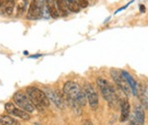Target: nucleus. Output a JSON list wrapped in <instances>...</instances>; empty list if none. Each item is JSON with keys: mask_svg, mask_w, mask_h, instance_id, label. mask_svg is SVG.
<instances>
[{"mask_svg": "<svg viewBox=\"0 0 148 125\" xmlns=\"http://www.w3.org/2000/svg\"><path fill=\"white\" fill-rule=\"evenodd\" d=\"M63 93L66 98L73 100L80 107H84L86 102H87L84 91L80 88V86L76 82H72V81L66 82L63 86Z\"/></svg>", "mask_w": 148, "mask_h": 125, "instance_id": "f257e3e1", "label": "nucleus"}, {"mask_svg": "<svg viewBox=\"0 0 148 125\" xmlns=\"http://www.w3.org/2000/svg\"><path fill=\"white\" fill-rule=\"evenodd\" d=\"M26 92H27L28 98H30V100L35 105L36 109L42 110L44 109V107H47L51 105L47 95L40 89L37 87H29L27 88Z\"/></svg>", "mask_w": 148, "mask_h": 125, "instance_id": "f03ea898", "label": "nucleus"}, {"mask_svg": "<svg viewBox=\"0 0 148 125\" xmlns=\"http://www.w3.org/2000/svg\"><path fill=\"white\" fill-rule=\"evenodd\" d=\"M97 85L99 87V90L102 94L103 98L109 102L111 107H116L119 103V97L111 84L107 80H105L104 78H98Z\"/></svg>", "mask_w": 148, "mask_h": 125, "instance_id": "7ed1b4c3", "label": "nucleus"}, {"mask_svg": "<svg viewBox=\"0 0 148 125\" xmlns=\"http://www.w3.org/2000/svg\"><path fill=\"white\" fill-rule=\"evenodd\" d=\"M13 100L18 107H20L21 109L28 112V113H32V112H34L36 110L35 105L32 103L30 98H28V96H26L22 92H17L14 94Z\"/></svg>", "mask_w": 148, "mask_h": 125, "instance_id": "20e7f679", "label": "nucleus"}, {"mask_svg": "<svg viewBox=\"0 0 148 125\" xmlns=\"http://www.w3.org/2000/svg\"><path fill=\"white\" fill-rule=\"evenodd\" d=\"M84 94L87 102H89L90 107L93 110H96L99 107V97H98V94L95 91L94 87L91 84H86L84 88Z\"/></svg>", "mask_w": 148, "mask_h": 125, "instance_id": "39448f33", "label": "nucleus"}, {"mask_svg": "<svg viewBox=\"0 0 148 125\" xmlns=\"http://www.w3.org/2000/svg\"><path fill=\"white\" fill-rule=\"evenodd\" d=\"M42 3L39 0H32L29 5V10L27 13L28 20H38L42 16Z\"/></svg>", "mask_w": 148, "mask_h": 125, "instance_id": "423d86ee", "label": "nucleus"}, {"mask_svg": "<svg viewBox=\"0 0 148 125\" xmlns=\"http://www.w3.org/2000/svg\"><path fill=\"white\" fill-rule=\"evenodd\" d=\"M111 75H112V78L114 79V83L121 89V91H123L127 97H130L131 95V90H130V86H128L127 82L125 80V78L123 77V74H121V72L119 73V72L116 70H112Z\"/></svg>", "mask_w": 148, "mask_h": 125, "instance_id": "0eeeda50", "label": "nucleus"}, {"mask_svg": "<svg viewBox=\"0 0 148 125\" xmlns=\"http://www.w3.org/2000/svg\"><path fill=\"white\" fill-rule=\"evenodd\" d=\"M5 110L10 115H14V116L18 117V118L24 119V120H30L31 115L28 112L24 111V110L18 109L14 105L13 102H6L5 103Z\"/></svg>", "mask_w": 148, "mask_h": 125, "instance_id": "6e6552de", "label": "nucleus"}, {"mask_svg": "<svg viewBox=\"0 0 148 125\" xmlns=\"http://www.w3.org/2000/svg\"><path fill=\"white\" fill-rule=\"evenodd\" d=\"M44 92L47 95V97L49 100V102H53L54 105H56L57 107H59L60 109H63L64 102H63L62 98L58 96V94H56V92H54V91H52V90H49V89H46Z\"/></svg>", "mask_w": 148, "mask_h": 125, "instance_id": "1a4fd4ad", "label": "nucleus"}, {"mask_svg": "<svg viewBox=\"0 0 148 125\" xmlns=\"http://www.w3.org/2000/svg\"><path fill=\"white\" fill-rule=\"evenodd\" d=\"M130 115V105L128 98H123L121 102V122H125L128 120Z\"/></svg>", "mask_w": 148, "mask_h": 125, "instance_id": "9d476101", "label": "nucleus"}, {"mask_svg": "<svg viewBox=\"0 0 148 125\" xmlns=\"http://www.w3.org/2000/svg\"><path fill=\"white\" fill-rule=\"evenodd\" d=\"M121 74H123V77L125 78L126 82H127L128 86H130V90H131V94H132L133 96H137L138 85H137L136 81H135V79L133 78V77L131 76L127 71L123 70V71H121Z\"/></svg>", "mask_w": 148, "mask_h": 125, "instance_id": "9b49d317", "label": "nucleus"}, {"mask_svg": "<svg viewBox=\"0 0 148 125\" xmlns=\"http://www.w3.org/2000/svg\"><path fill=\"white\" fill-rule=\"evenodd\" d=\"M133 115L136 118V120L139 122L140 125H143L145 123V113L144 110H143V107H140V105H135L134 107V110H133Z\"/></svg>", "mask_w": 148, "mask_h": 125, "instance_id": "f8f14e48", "label": "nucleus"}, {"mask_svg": "<svg viewBox=\"0 0 148 125\" xmlns=\"http://www.w3.org/2000/svg\"><path fill=\"white\" fill-rule=\"evenodd\" d=\"M137 97L139 98L140 102L143 105L145 109H147V102H148V96H147V88L144 86L138 87V92H137Z\"/></svg>", "mask_w": 148, "mask_h": 125, "instance_id": "ddd939ff", "label": "nucleus"}, {"mask_svg": "<svg viewBox=\"0 0 148 125\" xmlns=\"http://www.w3.org/2000/svg\"><path fill=\"white\" fill-rule=\"evenodd\" d=\"M54 5H56L57 11H58L59 16L60 15L63 17L68 16V11H67V8H66L64 0H54Z\"/></svg>", "mask_w": 148, "mask_h": 125, "instance_id": "4468645a", "label": "nucleus"}, {"mask_svg": "<svg viewBox=\"0 0 148 125\" xmlns=\"http://www.w3.org/2000/svg\"><path fill=\"white\" fill-rule=\"evenodd\" d=\"M0 125H20V123L9 115H0Z\"/></svg>", "mask_w": 148, "mask_h": 125, "instance_id": "2eb2a0df", "label": "nucleus"}, {"mask_svg": "<svg viewBox=\"0 0 148 125\" xmlns=\"http://www.w3.org/2000/svg\"><path fill=\"white\" fill-rule=\"evenodd\" d=\"M64 2H65V5H66L67 10L73 12V13H78V12L80 11L81 8L77 4L76 0H64Z\"/></svg>", "mask_w": 148, "mask_h": 125, "instance_id": "dca6fc26", "label": "nucleus"}, {"mask_svg": "<svg viewBox=\"0 0 148 125\" xmlns=\"http://www.w3.org/2000/svg\"><path fill=\"white\" fill-rule=\"evenodd\" d=\"M4 6H5V13L7 15H11L14 10L15 1H14V0H7L6 3L4 4Z\"/></svg>", "mask_w": 148, "mask_h": 125, "instance_id": "f3484780", "label": "nucleus"}, {"mask_svg": "<svg viewBox=\"0 0 148 125\" xmlns=\"http://www.w3.org/2000/svg\"><path fill=\"white\" fill-rule=\"evenodd\" d=\"M26 11V2L23 1L21 3L18 4L17 7V17H21L24 14V12Z\"/></svg>", "mask_w": 148, "mask_h": 125, "instance_id": "a211bd4d", "label": "nucleus"}, {"mask_svg": "<svg viewBox=\"0 0 148 125\" xmlns=\"http://www.w3.org/2000/svg\"><path fill=\"white\" fill-rule=\"evenodd\" d=\"M128 119H130V125H140V124H139V122L137 121L136 118H135L134 115H133V114L130 115Z\"/></svg>", "mask_w": 148, "mask_h": 125, "instance_id": "6ab92c4d", "label": "nucleus"}, {"mask_svg": "<svg viewBox=\"0 0 148 125\" xmlns=\"http://www.w3.org/2000/svg\"><path fill=\"white\" fill-rule=\"evenodd\" d=\"M77 4L79 5L80 8H86L88 6V1L87 0H76Z\"/></svg>", "mask_w": 148, "mask_h": 125, "instance_id": "aec40b11", "label": "nucleus"}, {"mask_svg": "<svg viewBox=\"0 0 148 125\" xmlns=\"http://www.w3.org/2000/svg\"><path fill=\"white\" fill-rule=\"evenodd\" d=\"M132 2H133V0H131V1L130 2V3H128V4H126V5H125V6L121 7V8H120V9H119V10H116V12H114V14H118V13H119V12H121V11L125 10V9L126 8V7H128V5H130V4H131V3H132Z\"/></svg>", "mask_w": 148, "mask_h": 125, "instance_id": "412c9836", "label": "nucleus"}, {"mask_svg": "<svg viewBox=\"0 0 148 125\" xmlns=\"http://www.w3.org/2000/svg\"><path fill=\"white\" fill-rule=\"evenodd\" d=\"M82 125H94L92 123L91 120H88V119H85L82 121Z\"/></svg>", "mask_w": 148, "mask_h": 125, "instance_id": "4be33fe9", "label": "nucleus"}, {"mask_svg": "<svg viewBox=\"0 0 148 125\" xmlns=\"http://www.w3.org/2000/svg\"><path fill=\"white\" fill-rule=\"evenodd\" d=\"M139 11L140 13H145L146 12V7H145V5H143V4L139 5Z\"/></svg>", "mask_w": 148, "mask_h": 125, "instance_id": "5701e85b", "label": "nucleus"}, {"mask_svg": "<svg viewBox=\"0 0 148 125\" xmlns=\"http://www.w3.org/2000/svg\"><path fill=\"white\" fill-rule=\"evenodd\" d=\"M42 54H35V55H31L30 58H40V57H42Z\"/></svg>", "mask_w": 148, "mask_h": 125, "instance_id": "b1692460", "label": "nucleus"}, {"mask_svg": "<svg viewBox=\"0 0 148 125\" xmlns=\"http://www.w3.org/2000/svg\"><path fill=\"white\" fill-rule=\"evenodd\" d=\"M7 0H1V5H4V4L6 3Z\"/></svg>", "mask_w": 148, "mask_h": 125, "instance_id": "393cba45", "label": "nucleus"}, {"mask_svg": "<svg viewBox=\"0 0 148 125\" xmlns=\"http://www.w3.org/2000/svg\"><path fill=\"white\" fill-rule=\"evenodd\" d=\"M2 5H1V0H0V7H1Z\"/></svg>", "mask_w": 148, "mask_h": 125, "instance_id": "a878e982", "label": "nucleus"}]
</instances>
